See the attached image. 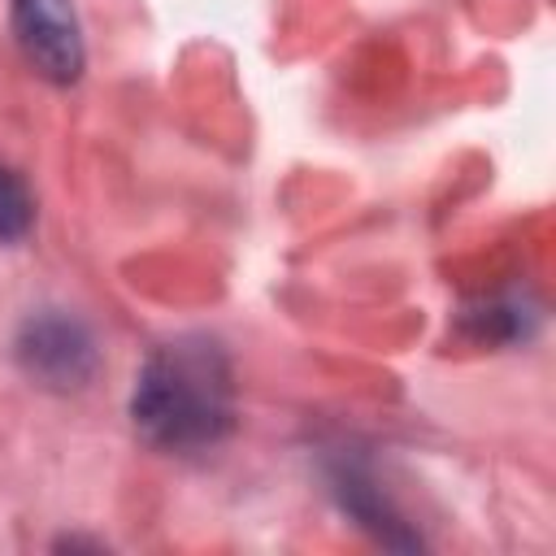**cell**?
<instances>
[{"label": "cell", "instance_id": "cell-1", "mask_svg": "<svg viewBox=\"0 0 556 556\" xmlns=\"http://www.w3.org/2000/svg\"><path fill=\"white\" fill-rule=\"evenodd\" d=\"M135 434L169 456L217 447L235 430V369L213 334H178L152 348L130 391Z\"/></svg>", "mask_w": 556, "mask_h": 556}, {"label": "cell", "instance_id": "cell-2", "mask_svg": "<svg viewBox=\"0 0 556 556\" xmlns=\"http://www.w3.org/2000/svg\"><path fill=\"white\" fill-rule=\"evenodd\" d=\"M13 361L17 369L56 395L83 391L100 369V348L91 326L70 308H35L22 317L13 334Z\"/></svg>", "mask_w": 556, "mask_h": 556}, {"label": "cell", "instance_id": "cell-3", "mask_svg": "<svg viewBox=\"0 0 556 556\" xmlns=\"http://www.w3.org/2000/svg\"><path fill=\"white\" fill-rule=\"evenodd\" d=\"M9 22L35 74H43L56 87L78 83L87 65V48H83L78 13L70 0H9Z\"/></svg>", "mask_w": 556, "mask_h": 556}, {"label": "cell", "instance_id": "cell-4", "mask_svg": "<svg viewBox=\"0 0 556 556\" xmlns=\"http://www.w3.org/2000/svg\"><path fill=\"white\" fill-rule=\"evenodd\" d=\"M321 469H326V486H330L334 504L343 508V517L356 521L369 539H378L382 547H395V552L421 547V534L400 517V508L378 486L369 456H361L356 447H334Z\"/></svg>", "mask_w": 556, "mask_h": 556}, {"label": "cell", "instance_id": "cell-5", "mask_svg": "<svg viewBox=\"0 0 556 556\" xmlns=\"http://www.w3.org/2000/svg\"><path fill=\"white\" fill-rule=\"evenodd\" d=\"M30 226H35V200H30L26 182L0 161V243L26 239Z\"/></svg>", "mask_w": 556, "mask_h": 556}]
</instances>
